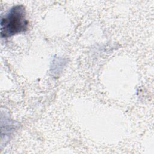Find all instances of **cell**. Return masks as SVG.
I'll return each mask as SVG.
<instances>
[{"instance_id":"1","label":"cell","mask_w":154,"mask_h":154,"mask_svg":"<svg viewBox=\"0 0 154 154\" xmlns=\"http://www.w3.org/2000/svg\"><path fill=\"white\" fill-rule=\"evenodd\" d=\"M28 25L25 7L22 5H14L1 18V37L7 38L25 32L28 29Z\"/></svg>"}]
</instances>
